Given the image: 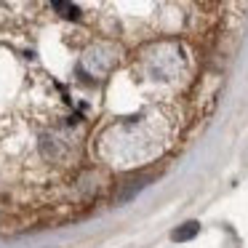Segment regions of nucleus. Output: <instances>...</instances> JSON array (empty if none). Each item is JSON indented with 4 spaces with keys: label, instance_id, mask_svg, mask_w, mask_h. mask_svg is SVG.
I'll return each mask as SVG.
<instances>
[{
    "label": "nucleus",
    "instance_id": "f257e3e1",
    "mask_svg": "<svg viewBox=\"0 0 248 248\" xmlns=\"http://www.w3.org/2000/svg\"><path fill=\"white\" fill-rule=\"evenodd\" d=\"M200 232V224L198 221H184V224H179L176 230L171 232V240L173 243H182V240H192L195 235Z\"/></svg>",
    "mask_w": 248,
    "mask_h": 248
},
{
    "label": "nucleus",
    "instance_id": "f03ea898",
    "mask_svg": "<svg viewBox=\"0 0 248 248\" xmlns=\"http://www.w3.org/2000/svg\"><path fill=\"white\" fill-rule=\"evenodd\" d=\"M54 11H59L64 19H78V14H80L75 6H70V3H62V0H56V3H54Z\"/></svg>",
    "mask_w": 248,
    "mask_h": 248
},
{
    "label": "nucleus",
    "instance_id": "7ed1b4c3",
    "mask_svg": "<svg viewBox=\"0 0 248 248\" xmlns=\"http://www.w3.org/2000/svg\"><path fill=\"white\" fill-rule=\"evenodd\" d=\"M144 184H147V179H144V182H131V187L125 189L123 195H120V203H125V200H131V195H134V192H139V189L144 187Z\"/></svg>",
    "mask_w": 248,
    "mask_h": 248
}]
</instances>
